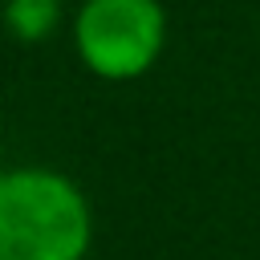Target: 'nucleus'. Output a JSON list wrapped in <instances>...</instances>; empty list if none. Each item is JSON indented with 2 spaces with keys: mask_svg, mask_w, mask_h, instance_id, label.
I'll return each mask as SVG.
<instances>
[{
  "mask_svg": "<svg viewBox=\"0 0 260 260\" xmlns=\"http://www.w3.org/2000/svg\"><path fill=\"white\" fill-rule=\"evenodd\" d=\"M89 211L77 187L49 171L0 175V260H81Z\"/></svg>",
  "mask_w": 260,
  "mask_h": 260,
  "instance_id": "f257e3e1",
  "label": "nucleus"
},
{
  "mask_svg": "<svg viewBox=\"0 0 260 260\" xmlns=\"http://www.w3.org/2000/svg\"><path fill=\"white\" fill-rule=\"evenodd\" d=\"M162 49V8L158 0H89L77 16L81 61L110 81L138 77L154 65Z\"/></svg>",
  "mask_w": 260,
  "mask_h": 260,
  "instance_id": "f03ea898",
  "label": "nucleus"
},
{
  "mask_svg": "<svg viewBox=\"0 0 260 260\" xmlns=\"http://www.w3.org/2000/svg\"><path fill=\"white\" fill-rule=\"evenodd\" d=\"M4 16L20 37H45L57 20V0H12Z\"/></svg>",
  "mask_w": 260,
  "mask_h": 260,
  "instance_id": "7ed1b4c3",
  "label": "nucleus"
}]
</instances>
